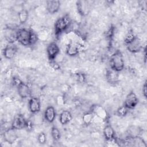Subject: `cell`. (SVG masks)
I'll use <instances>...</instances> for the list:
<instances>
[{"label":"cell","mask_w":147,"mask_h":147,"mask_svg":"<svg viewBox=\"0 0 147 147\" xmlns=\"http://www.w3.org/2000/svg\"><path fill=\"white\" fill-rule=\"evenodd\" d=\"M37 40V34L32 30L22 28L16 31V41L24 46L33 45Z\"/></svg>","instance_id":"6da1fadb"},{"label":"cell","mask_w":147,"mask_h":147,"mask_svg":"<svg viewBox=\"0 0 147 147\" xmlns=\"http://www.w3.org/2000/svg\"><path fill=\"white\" fill-rule=\"evenodd\" d=\"M110 68L119 72L124 68V59L122 52L119 50L114 52L110 57Z\"/></svg>","instance_id":"7a4b0ae2"},{"label":"cell","mask_w":147,"mask_h":147,"mask_svg":"<svg viewBox=\"0 0 147 147\" xmlns=\"http://www.w3.org/2000/svg\"><path fill=\"white\" fill-rule=\"evenodd\" d=\"M71 20L68 14H65L58 18L55 24V34L57 37L68 29L71 25Z\"/></svg>","instance_id":"3957f363"},{"label":"cell","mask_w":147,"mask_h":147,"mask_svg":"<svg viewBox=\"0 0 147 147\" xmlns=\"http://www.w3.org/2000/svg\"><path fill=\"white\" fill-rule=\"evenodd\" d=\"M138 102L139 100L136 94L133 91H131L126 95L123 106H125L129 110L133 109L137 106Z\"/></svg>","instance_id":"277c9868"},{"label":"cell","mask_w":147,"mask_h":147,"mask_svg":"<svg viewBox=\"0 0 147 147\" xmlns=\"http://www.w3.org/2000/svg\"><path fill=\"white\" fill-rule=\"evenodd\" d=\"M27 119L22 114H17L14 117L11 123V127L16 130L26 128Z\"/></svg>","instance_id":"5b68a950"},{"label":"cell","mask_w":147,"mask_h":147,"mask_svg":"<svg viewBox=\"0 0 147 147\" xmlns=\"http://www.w3.org/2000/svg\"><path fill=\"white\" fill-rule=\"evenodd\" d=\"M47 53L49 61L55 60L60 53V48L56 42H51L47 47Z\"/></svg>","instance_id":"8992f818"},{"label":"cell","mask_w":147,"mask_h":147,"mask_svg":"<svg viewBox=\"0 0 147 147\" xmlns=\"http://www.w3.org/2000/svg\"><path fill=\"white\" fill-rule=\"evenodd\" d=\"M125 45L127 49L133 53L139 52L142 48L141 41L137 36L134 40Z\"/></svg>","instance_id":"52a82bcc"},{"label":"cell","mask_w":147,"mask_h":147,"mask_svg":"<svg viewBox=\"0 0 147 147\" xmlns=\"http://www.w3.org/2000/svg\"><path fill=\"white\" fill-rule=\"evenodd\" d=\"M18 51V48L13 43H9L7 45L3 50V55L5 58L7 59H13Z\"/></svg>","instance_id":"ba28073f"},{"label":"cell","mask_w":147,"mask_h":147,"mask_svg":"<svg viewBox=\"0 0 147 147\" xmlns=\"http://www.w3.org/2000/svg\"><path fill=\"white\" fill-rule=\"evenodd\" d=\"M17 130L14 129L11 127L6 130L3 133V139L5 141L10 144H14L18 138L16 132Z\"/></svg>","instance_id":"9c48e42d"},{"label":"cell","mask_w":147,"mask_h":147,"mask_svg":"<svg viewBox=\"0 0 147 147\" xmlns=\"http://www.w3.org/2000/svg\"><path fill=\"white\" fill-rule=\"evenodd\" d=\"M94 114L96 115L99 118L106 120L108 118V113L106 110L100 105H95L91 107V110Z\"/></svg>","instance_id":"30bf717a"},{"label":"cell","mask_w":147,"mask_h":147,"mask_svg":"<svg viewBox=\"0 0 147 147\" xmlns=\"http://www.w3.org/2000/svg\"><path fill=\"white\" fill-rule=\"evenodd\" d=\"M28 107L32 113L36 114L38 113L41 110V102L40 99L37 97H31L29 100Z\"/></svg>","instance_id":"8fae6325"},{"label":"cell","mask_w":147,"mask_h":147,"mask_svg":"<svg viewBox=\"0 0 147 147\" xmlns=\"http://www.w3.org/2000/svg\"><path fill=\"white\" fill-rule=\"evenodd\" d=\"M106 79L110 84H115L119 81V74L111 68L107 69L106 71Z\"/></svg>","instance_id":"7c38bea8"},{"label":"cell","mask_w":147,"mask_h":147,"mask_svg":"<svg viewBox=\"0 0 147 147\" xmlns=\"http://www.w3.org/2000/svg\"><path fill=\"white\" fill-rule=\"evenodd\" d=\"M18 94L21 98H27L30 96L31 91L29 86L25 83L22 82L20 86L17 87Z\"/></svg>","instance_id":"4fadbf2b"},{"label":"cell","mask_w":147,"mask_h":147,"mask_svg":"<svg viewBox=\"0 0 147 147\" xmlns=\"http://www.w3.org/2000/svg\"><path fill=\"white\" fill-rule=\"evenodd\" d=\"M47 10L50 14L57 13L60 7V2L58 0H49L46 2Z\"/></svg>","instance_id":"5bb4252c"},{"label":"cell","mask_w":147,"mask_h":147,"mask_svg":"<svg viewBox=\"0 0 147 147\" xmlns=\"http://www.w3.org/2000/svg\"><path fill=\"white\" fill-rule=\"evenodd\" d=\"M44 118L49 123H52L56 117V113L55 108L49 106H48L44 111Z\"/></svg>","instance_id":"9a60e30c"},{"label":"cell","mask_w":147,"mask_h":147,"mask_svg":"<svg viewBox=\"0 0 147 147\" xmlns=\"http://www.w3.org/2000/svg\"><path fill=\"white\" fill-rule=\"evenodd\" d=\"M76 7L78 13L82 16H85L89 12V6L86 1H79L76 2Z\"/></svg>","instance_id":"2e32d148"},{"label":"cell","mask_w":147,"mask_h":147,"mask_svg":"<svg viewBox=\"0 0 147 147\" xmlns=\"http://www.w3.org/2000/svg\"><path fill=\"white\" fill-rule=\"evenodd\" d=\"M103 133L104 137L107 141L115 139V131L110 125H107L104 127Z\"/></svg>","instance_id":"e0dca14e"},{"label":"cell","mask_w":147,"mask_h":147,"mask_svg":"<svg viewBox=\"0 0 147 147\" xmlns=\"http://www.w3.org/2000/svg\"><path fill=\"white\" fill-rule=\"evenodd\" d=\"M72 116L69 111L64 110L59 115V121L61 125H66L71 122Z\"/></svg>","instance_id":"ac0fdd59"},{"label":"cell","mask_w":147,"mask_h":147,"mask_svg":"<svg viewBox=\"0 0 147 147\" xmlns=\"http://www.w3.org/2000/svg\"><path fill=\"white\" fill-rule=\"evenodd\" d=\"M79 53L78 46L73 42H70L67 46L66 53L69 56H75Z\"/></svg>","instance_id":"d6986e66"},{"label":"cell","mask_w":147,"mask_h":147,"mask_svg":"<svg viewBox=\"0 0 147 147\" xmlns=\"http://www.w3.org/2000/svg\"><path fill=\"white\" fill-rule=\"evenodd\" d=\"M18 17L20 24H25L28 20L29 18V12L26 9H21L18 13Z\"/></svg>","instance_id":"ffe728a7"},{"label":"cell","mask_w":147,"mask_h":147,"mask_svg":"<svg viewBox=\"0 0 147 147\" xmlns=\"http://www.w3.org/2000/svg\"><path fill=\"white\" fill-rule=\"evenodd\" d=\"M94 113L92 111H88L85 113L82 116V120L86 125H89L91 123L94 118Z\"/></svg>","instance_id":"44dd1931"},{"label":"cell","mask_w":147,"mask_h":147,"mask_svg":"<svg viewBox=\"0 0 147 147\" xmlns=\"http://www.w3.org/2000/svg\"><path fill=\"white\" fill-rule=\"evenodd\" d=\"M51 136L54 141H57L61 138V133L60 130L56 126H53L51 129Z\"/></svg>","instance_id":"7402d4cb"},{"label":"cell","mask_w":147,"mask_h":147,"mask_svg":"<svg viewBox=\"0 0 147 147\" xmlns=\"http://www.w3.org/2000/svg\"><path fill=\"white\" fill-rule=\"evenodd\" d=\"M136 37V36L134 35L132 30H129L127 32V33L126 34L125 37H124V39H123L125 45H126L128 43H129L130 42H131L133 40H134L135 38Z\"/></svg>","instance_id":"603a6c76"},{"label":"cell","mask_w":147,"mask_h":147,"mask_svg":"<svg viewBox=\"0 0 147 147\" xmlns=\"http://www.w3.org/2000/svg\"><path fill=\"white\" fill-rule=\"evenodd\" d=\"M129 109H127L125 106H122L119 107L117 110V114L120 116V117H125L127 114L128 113Z\"/></svg>","instance_id":"cb8c5ba5"},{"label":"cell","mask_w":147,"mask_h":147,"mask_svg":"<svg viewBox=\"0 0 147 147\" xmlns=\"http://www.w3.org/2000/svg\"><path fill=\"white\" fill-rule=\"evenodd\" d=\"M37 141L40 144L43 145L45 144L47 142V136L45 133L44 132H41L37 137Z\"/></svg>","instance_id":"d4e9b609"},{"label":"cell","mask_w":147,"mask_h":147,"mask_svg":"<svg viewBox=\"0 0 147 147\" xmlns=\"http://www.w3.org/2000/svg\"><path fill=\"white\" fill-rule=\"evenodd\" d=\"M114 30H115V28L113 26H111L109 29L105 32V36L109 38V39H111L113 36H114Z\"/></svg>","instance_id":"484cf974"},{"label":"cell","mask_w":147,"mask_h":147,"mask_svg":"<svg viewBox=\"0 0 147 147\" xmlns=\"http://www.w3.org/2000/svg\"><path fill=\"white\" fill-rule=\"evenodd\" d=\"M76 78L78 82L83 83L86 80V76L82 72H78L76 74Z\"/></svg>","instance_id":"4316f807"},{"label":"cell","mask_w":147,"mask_h":147,"mask_svg":"<svg viewBox=\"0 0 147 147\" xmlns=\"http://www.w3.org/2000/svg\"><path fill=\"white\" fill-rule=\"evenodd\" d=\"M64 101H65V99H64V97L63 96L59 95L56 98V102L59 106L63 105L65 103Z\"/></svg>","instance_id":"83f0119b"},{"label":"cell","mask_w":147,"mask_h":147,"mask_svg":"<svg viewBox=\"0 0 147 147\" xmlns=\"http://www.w3.org/2000/svg\"><path fill=\"white\" fill-rule=\"evenodd\" d=\"M13 84H14V85L16 87H17L18 86H20L23 82L21 80H20L18 78H17V77H14L13 78Z\"/></svg>","instance_id":"f1b7e54d"},{"label":"cell","mask_w":147,"mask_h":147,"mask_svg":"<svg viewBox=\"0 0 147 147\" xmlns=\"http://www.w3.org/2000/svg\"><path fill=\"white\" fill-rule=\"evenodd\" d=\"M147 84H146V82L144 83V84L142 86V95L145 98H146L147 96Z\"/></svg>","instance_id":"f546056e"},{"label":"cell","mask_w":147,"mask_h":147,"mask_svg":"<svg viewBox=\"0 0 147 147\" xmlns=\"http://www.w3.org/2000/svg\"><path fill=\"white\" fill-rule=\"evenodd\" d=\"M50 64L52 66V67L55 69H59L60 68V66L55 60L50 61Z\"/></svg>","instance_id":"4dcf8cb0"},{"label":"cell","mask_w":147,"mask_h":147,"mask_svg":"<svg viewBox=\"0 0 147 147\" xmlns=\"http://www.w3.org/2000/svg\"><path fill=\"white\" fill-rule=\"evenodd\" d=\"M26 128L28 130H31L33 128V123L30 120H27Z\"/></svg>","instance_id":"1f68e13d"}]
</instances>
